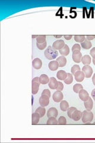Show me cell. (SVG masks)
Returning <instances> with one entry per match:
<instances>
[{"mask_svg": "<svg viewBox=\"0 0 95 143\" xmlns=\"http://www.w3.org/2000/svg\"><path fill=\"white\" fill-rule=\"evenodd\" d=\"M57 78H58L59 80L64 81L66 79V78H67V72L64 71V70H60L57 72Z\"/></svg>", "mask_w": 95, "mask_h": 143, "instance_id": "17", "label": "cell"}, {"mask_svg": "<svg viewBox=\"0 0 95 143\" xmlns=\"http://www.w3.org/2000/svg\"><path fill=\"white\" fill-rule=\"evenodd\" d=\"M86 37L85 35H75L74 36V40L76 41L77 43H81L85 40Z\"/></svg>", "mask_w": 95, "mask_h": 143, "instance_id": "28", "label": "cell"}, {"mask_svg": "<svg viewBox=\"0 0 95 143\" xmlns=\"http://www.w3.org/2000/svg\"><path fill=\"white\" fill-rule=\"evenodd\" d=\"M92 61H93V65L95 66V59H93V60H92Z\"/></svg>", "mask_w": 95, "mask_h": 143, "instance_id": "45", "label": "cell"}, {"mask_svg": "<svg viewBox=\"0 0 95 143\" xmlns=\"http://www.w3.org/2000/svg\"><path fill=\"white\" fill-rule=\"evenodd\" d=\"M49 97L46 95H42L39 98V104L42 107H45L49 104Z\"/></svg>", "mask_w": 95, "mask_h": 143, "instance_id": "6", "label": "cell"}, {"mask_svg": "<svg viewBox=\"0 0 95 143\" xmlns=\"http://www.w3.org/2000/svg\"><path fill=\"white\" fill-rule=\"evenodd\" d=\"M60 109L63 112H66L69 109V104L65 100H62L60 102Z\"/></svg>", "mask_w": 95, "mask_h": 143, "instance_id": "24", "label": "cell"}, {"mask_svg": "<svg viewBox=\"0 0 95 143\" xmlns=\"http://www.w3.org/2000/svg\"><path fill=\"white\" fill-rule=\"evenodd\" d=\"M35 112H36V113H38L39 115H40L41 116V118H43L44 115H45V113H46V109L45 107H39L38 108H37L36 110V111H35Z\"/></svg>", "mask_w": 95, "mask_h": 143, "instance_id": "25", "label": "cell"}, {"mask_svg": "<svg viewBox=\"0 0 95 143\" xmlns=\"http://www.w3.org/2000/svg\"><path fill=\"white\" fill-rule=\"evenodd\" d=\"M57 61L58 62L59 66L60 67H64L66 65V64H67V59L63 56L58 57L57 59Z\"/></svg>", "mask_w": 95, "mask_h": 143, "instance_id": "20", "label": "cell"}, {"mask_svg": "<svg viewBox=\"0 0 95 143\" xmlns=\"http://www.w3.org/2000/svg\"><path fill=\"white\" fill-rule=\"evenodd\" d=\"M74 75L75 80H76L77 82H81L85 80V73H83V71H81V70L77 71L76 73Z\"/></svg>", "mask_w": 95, "mask_h": 143, "instance_id": "10", "label": "cell"}, {"mask_svg": "<svg viewBox=\"0 0 95 143\" xmlns=\"http://www.w3.org/2000/svg\"><path fill=\"white\" fill-rule=\"evenodd\" d=\"M48 67L52 71H55V70L58 69V67H59V63L57 60H52L49 62V65H48Z\"/></svg>", "mask_w": 95, "mask_h": 143, "instance_id": "15", "label": "cell"}, {"mask_svg": "<svg viewBox=\"0 0 95 143\" xmlns=\"http://www.w3.org/2000/svg\"><path fill=\"white\" fill-rule=\"evenodd\" d=\"M83 89V87L81 84L80 83H77V84H75L73 86V91L76 93H79L81 89Z\"/></svg>", "mask_w": 95, "mask_h": 143, "instance_id": "27", "label": "cell"}, {"mask_svg": "<svg viewBox=\"0 0 95 143\" xmlns=\"http://www.w3.org/2000/svg\"><path fill=\"white\" fill-rule=\"evenodd\" d=\"M40 118H41V116L37 113L35 112V113H33L32 116V124L33 125H36L38 124L39 122V120H40Z\"/></svg>", "mask_w": 95, "mask_h": 143, "instance_id": "21", "label": "cell"}, {"mask_svg": "<svg viewBox=\"0 0 95 143\" xmlns=\"http://www.w3.org/2000/svg\"><path fill=\"white\" fill-rule=\"evenodd\" d=\"M82 54L80 51H75L72 52V58L74 62L79 63L81 62V59H82Z\"/></svg>", "mask_w": 95, "mask_h": 143, "instance_id": "5", "label": "cell"}, {"mask_svg": "<svg viewBox=\"0 0 95 143\" xmlns=\"http://www.w3.org/2000/svg\"><path fill=\"white\" fill-rule=\"evenodd\" d=\"M54 36L55 37V38H61L62 36H63V35H54Z\"/></svg>", "mask_w": 95, "mask_h": 143, "instance_id": "43", "label": "cell"}, {"mask_svg": "<svg viewBox=\"0 0 95 143\" xmlns=\"http://www.w3.org/2000/svg\"><path fill=\"white\" fill-rule=\"evenodd\" d=\"M95 38V35H87L86 36V39H87L88 41H92L93 40V39Z\"/></svg>", "mask_w": 95, "mask_h": 143, "instance_id": "39", "label": "cell"}, {"mask_svg": "<svg viewBox=\"0 0 95 143\" xmlns=\"http://www.w3.org/2000/svg\"><path fill=\"white\" fill-rule=\"evenodd\" d=\"M32 66L35 69H40L42 66V61L39 58L35 59L32 61Z\"/></svg>", "mask_w": 95, "mask_h": 143, "instance_id": "13", "label": "cell"}, {"mask_svg": "<svg viewBox=\"0 0 95 143\" xmlns=\"http://www.w3.org/2000/svg\"><path fill=\"white\" fill-rule=\"evenodd\" d=\"M58 124L56 118L55 117H50L48 119V120L46 122L47 125H57Z\"/></svg>", "mask_w": 95, "mask_h": 143, "instance_id": "29", "label": "cell"}, {"mask_svg": "<svg viewBox=\"0 0 95 143\" xmlns=\"http://www.w3.org/2000/svg\"><path fill=\"white\" fill-rule=\"evenodd\" d=\"M79 70H81L80 67L79 66V65H75L71 67V73H72V75H74L77 71H79Z\"/></svg>", "mask_w": 95, "mask_h": 143, "instance_id": "32", "label": "cell"}, {"mask_svg": "<svg viewBox=\"0 0 95 143\" xmlns=\"http://www.w3.org/2000/svg\"><path fill=\"white\" fill-rule=\"evenodd\" d=\"M82 71L85 73L86 78H89L92 76L93 74V69L92 67L89 65H85L82 68Z\"/></svg>", "mask_w": 95, "mask_h": 143, "instance_id": "4", "label": "cell"}, {"mask_svg": "<svg viewBox=\"0 0 95 143\" xmlns=\"http://www.w3.org/2000/svg\"><path fill=\"white\" fill-rule=\"evenodd\" d=\"M90 56H92V57H93V59H95V47L93 48L92 49L90 50Z\"/></svg>", "mask_w": 95, "mask_h": 143, "instance_id": "38", "label": "cell"}, {"mask_svg": "<svg viewBox=\"0 0 95 143\" xmlns=\"http://www.w3.org/2000/svg\"><path fill=\"white\" fill-rule=\"evenodd\" d=\"M58 81H57L56 78L54 77H51L49 80V82L48 83V85L51 89H57L58 86Z\"/></svg>", "mask_w": 95, "mask_h": 143, "instance_id": "11", "label": "cell"}, {"mask_svg": "<svg viewBox=\"0 0 95 143\" xmlns=\"http://www.w3.org/2000/svg\"><path fill=\"white\" fill-rule=\"evenodd\" d=\"M82 114H83V112H81L80 110H76L74 112V113H72V116H71V119L73 120L76 121V122H77L80 119H81V117H82Z\"/></svg>", "mask_w": 95, "mask_h": 143, "instance_id": "14", "label": "cell"}, {"mask_svg": "<svg viewBox=\"0 0 95 143\" xmlns=\"http://www.w3.org/2000/svg\"><path fill=\"white\" fill-rule=\"evenodd\" d=\"M65 45L64 41L62 39H59V40H57L55 41L52 44V47L56 50H59L63 48L64 46Z\"/></svg>", "mask_w": 95, "mask_h": 143, "instance_id": "9", "label": "cell"}, {"mask_svg": "<svg viewBox=\"0 0 95 143\" xmlns=\"http://www.w3.org/2000/svg\"><path fill=\"white\" fill-rule=\"evenodd\" d=\"M92 61L91 57L89 55H85L81 59V62L84 65H89Z\"/></svg>", "mask_w": 95, "mask_h": 143, "instance_id": "22", "label": "cell"}, {"mask_svg": "<svg viewBox=\"0 0 95 143\" xmlns=\"http://www.w3.org/2000/svg\"><path fill=\"white\" fill-rule=\"evenodd\" d=\"M44 54H45V56L46 59L52 60L57 58L58 55V52L51 46H48L44 52Z\"/></svg>", "mask_w": 95, "mask_h": 143, "instance_id": "1", "label": "cell"}, {"mask_svg": "<svg viewBox=\"0 0 95 143\" xmlns=\"http://www.w3.org/2000/svg\"><path fill=\"white\" fill-rule=\"evenodd\" d=\"M92 125H95V122H93V123Z\"/></svg>", "mask_w": 95, "mask_h": 143, "instance_id": "46", "label": "cell"}, {"mask_svg": "<svg viewBox=\"0 0 95 143\" xmlns=\"http://www.w3.org/2000/svg\"><path fill=\"white\" fill-rule=\"evenodd\" d=\"M37 35H32V38H37Z\"/></svg>", "mask_w": 95, "mask_h": 143, "instance_id": "44", "label": "cell"}, {"mask_svg": "<svg viewBox=\"0 0 95 143\" xmlns=\"http://www.w3.org/2000/svg\"><path fill=\"white\" fill-rule=\"evenodd\" d=\"M63 98H64V96H63V92H62L61 91H57L56 92H54L52 96L53 100L56 103L61 102V101L63 100Z\"/></svg>", "mask_w": 95, "mask_h": 143, "instance_id": "7", "label": "cell"}, {"mask_svg": "<svg viewBox=\"0 0 95 143\" xmlns=\"http://www.w3.org/2000/svg\"><path fill=\"white\" fill-rule=\"evenodd\" d=\"M77 110L76 107H69V109L67 110V114H68V117L71 119V116H72V113H73L74 112L75 110Z\"/></svg>", "mask_w": 95, "mask_h": 143, "instance_id": "31", "label": "cell"}, {"mask_svg": "<svg viewBox=\"0 0 95 143\" xmlns=\"http://www.w3.org/2000/svg\"><path fill=\"white\" fill-rule=\"evenodd\" d=\"M81 46L83 49L85 50H89L92 47V43L89 41H88L87 39H85V40L84 41L83 43H81Z\"/></svg>", "mask_w": 95, "mask_h": 143, "instance_id": "23", "label": "cell"}, {"mask_svg": "<svg viewBox=\"0 0 95 143\" xmlns=\"http://www.w3.org/2000/svg\"><path fill=\"white\" fill-rule=\"evenodd\" d=\"M65 84L67 85H70L73 82V76H72V75L71 73H67V76L65 80L64 81Z\"/></svg>", "mask_w": 95, "mask_h": 143, "instance_id": "26", "label": "cell"}, {"mask_svg": "<svg viewBox=\"0 0 95 143\" xmlns=\"http://www.w3.org/2000/svg\"><path fill=\"white\" fill-rule=\"evenodd\" d=\"M46 36L45 35H38L36 38V42L37 43L42 44L45 43L46 41Z\"/></svg>", "mask_w": 95, "mask_h": 143, "instance_id": "30", "label": "cell"}, {"mask_svg": "<svg viewBox=\"0 0 95 143\" xmlns=\"http://www.w3.org/2000/svg\"><path fill=\"white\" fill-rule=\"evenodd\" d=\"M59 52L63 56H68L70 53V48L68 47V45L65 44V45L61 50H59Z\"/></svg>", "mask_w": 95, "mask_h": 143, "instance_id": "18", "label": "cell"}, {"mask_svg": "<svg viewBox=\"0 0 95 143\" xmlns=\"http://www.w3.org/2000/svg\"><path fill=\"white\" fill-rule=\"evenodd\" d=\"M92 82L93 85L95 86V73L93 75V76L92 77Z\"/></svg>", "mask_w": 95, "mask_h": 143, "instance_id": "42", "label": "cell"}, {"mask_svg": "<svg viewBox=\"0 0 95 143\" xmlns=\"http://www.w3.org/2000/svg\"><path fill=\"white\" fill-rule=\"evenodd\" d=\"M79 96L80 100H82L83 102H86V101H87L90 97L89 94L87 92V91L83 89H81V91L79 92Z\"/></svg>", "mask_w": 95, "mask_h": 143, "instance_id": "8", "label": "cell"}, {"mask_svg": "<svg viewBox=\"0 0 95 143\" xmlns=\"http://www.w3.org/2000/svg\"><path fill=\"white\" fill-rule=\"evenodd\" d=\"M84 105L87 110L91 111V110L93 109V102L92 99L89 97L87 101L84 102Z\"/></svg>", "mask_w": 95, "mask_h": 143, "instance_id": "16", "label": "cell"}, {"mask_svg": "<svg viewBox=\"0 0 95 143\" xmlns=\"http://www.w3.org/2000/svg\"><path fill=\"white\" fill-rule=\"evenodd\" d=\"M59 125H65L67 124V120L64 116H60L58 120Z\"/></svg>", "mask_w": 95, "mask_h": 143, "instance_id": "33", "label": "cell"}, {"mask_svg": "<svg viewBox=\"0 0 95 143\" xmlns=\"http://www.w3.org/2000/svg\"><path fill=\"white\" fill-rule=\"evenodd\" d=\"M49 80L50 79L49 78V77L46 75V74H42L39 76V81H40L41 84H47L48 83H49Z\"/></svg>", "mask_w": 95, "mask_h": 143, "instance_id": "19", "label": "cell"}, {"mask_svg": "<svg viewBox=\"0 0 95 143\" xmlns=\"http://www.w3.org/2000/svg\"><path fill=\"white\" fill-rule=\"evenodd\" d=\"M93 119V114L91 111H88L86 110L83 112L81 120L84 124H86L87 122H91Z\"/></svg>", "mask_w": 95, "mask_h": 143, "instance_id": "2", "label": "cell"}, {"mask_svg": "<svg viewBox=\"0 0 95 143\" xmlns=\"http://www.w3.org/2000/svg\"><path fill=\"white\" fill-rule=\"evenodd\" d=\"M36 45H37V47L38 48L39 50H43L45 49V48L46 47V46H47V43H46V41L45 43H42V44L36 43Z\"/></svg>", "mask_w": 95, "mask_h": 143, "instance_id": "34", "label": "cell"}, {"mask_svg": "<svg viewBox=\"0 0 95 143\" xmlns=\"http://www.w3.org/2000/svg\"><path fill=\"white\" fill-rule=\"evenodd\" d=\"M72 35H64V38L66 39V40H70L72 38Z\"/></svg>", "mask_w": 95, "mask_h": 143, "instance_id": "40", "label": "cell"}, {"mask_svg": "<svg viewBox=\"0 0 95 143\" xmlns=\"http://www.w3.org/2000/svg\"><path fill=\"white\" fill-rule=\"evenodd\" d=\"M91 95H92V97L93 99V100L95 101V89H93V91H92Z\"/></svg>", "mask_w": 95, "mask_h": 143, "instance_id": "41", "label": "cell"}, {"mask_svg": "<svg viewBox=\"0 0 95 143\" xmlns=\"http://www.w3.org/2000/svg\"><path fill=\"white\" fill-rule=\"evenodd\" d=\"M64 89V85L61 82H58V86L57 88V91H62Z\"/></svg>", "mask_w": 95, "mask_h": 143, "instance_id": "36", "label": "cell"}, {"mask_svg": "<svg viewBox=\"0 0 95 143\" xmlns=\"http://www.w3.org/2000/svg\"><path fill=\"white\" fill-rule=\"evenodd\" d=\"M41 84L39 81V77H35L32 80V92L35 95L39 91V86Z\"/></svg>", "mask_w": 95, "mask_h": 143, "instance_id": "3", "label": "cell"}, {"mask_svg": "<svg viewBox=\"0 0 95 143\" xmlns=\"http://www.w3.org/2000/svg\"><path fill=\"white\" fill-rule=\"evenodd\" d=\"M42 95H46L50 97H51V92L49 89H45L43 91V92H42Z\"/></svg>", "mask_w": 95, "mask_h": 143, "instance_id": "37", "label": "cell"}, {"mask_svg": "<svg viewBox=\"0 0 95 143\" xmlns=\"http://www.w3.org/2000/svg\"><path fill=\"white\" fill-rule=\"evenodd\" d=\"M58 114V112L55 107H51L48 110L47 112V117L49 118L50 117L57 118Z\"/></svg>", "mask_w": 95, "mask_h": 143, "instance_id": "12", "label": "cell"}, {"mask_svg": "<svg viewBox=\"0 0 95 143\" xmlns=\"http://www.w3.org/2000/svg\"><path fill=\"white\" fill-rule=\"evenodd\" d=\"M81 50V47L80 44H74L72 47V51H80Z\"/></svg>", "mask_w": 95, "mask_h": 143, "instance_id": "35", "label": "cell"}]
</instances>
